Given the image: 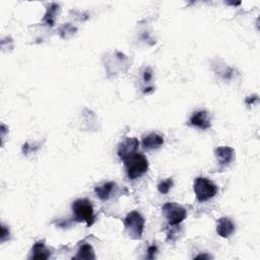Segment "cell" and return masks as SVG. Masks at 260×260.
<instances>
[{
    "label": "cell",
    "mask_w": 260,
    "mask_h": 260,
    "mask_svg": "<svg viewBox=\"0 0 260 260\" xmlns=\"http://www.w3.org/2000/svg\"><path fill=\"white\" fill-rule=\"evenodd\" d=\"M127 176L130 180H135L143 176L149 170V161L140 153H134L123 160Z\"/></svg>",
    "instance_id": "obj_1"
},
{
    "label": "cell",
    "mask_w": 260,
    "mask_h": 260,
    "mask_svg": "<svg viewBox=\"0 0 260 260\" xmlns=\"http://www.w3.org/2000/svg\"><path fill=\"white\" fill-rule=\"evenodd\" d=\"M73 218L76 222H86L87 227L95 223L94 208L88 199H77L72 203Z\"/></svg>",
    "instance_id": "obj_2"
},
{
    "label": "cell",
    "mask_w": 260,
    "mask_h": 260,
    "mask_svg": "<svg viewBox=\"0 0 260 260\" xmlns=\"http://www.w3.org/2000/svg\"><path fill=\"white\" fill-rule=\"evenodd\" d=\"M193 190L197 200L205 202L218 193V186L208 178L198 177L194 181Z\"/></svg>",
    "instance_id": "obj_3"
},
{
    "label": "cell",
    "mask_w": 260,
    "mask_h": 260,
    "mask_svg": "<svg viewBox=\"0 0 260 260\" xmlns=\"http://www.w3.org/2000/svg\"><path fill=\"white\" fill-rule=\"evenodd\" d=\"M145 221L141 214L133 210L127 214V217L124 220V225L129 235V237L133 239H140L142 237L143 228H144Z\"/></svg>",
    "instance_id": "obj_4"
},
{
    "label": "cell",
    "mask_w": 260,
    "mask_h": 260,
    "mask_svg": "<svg viewBox=\"0 0 260 260\" xmlns=\"http://www.w3.org/2000/svg\"><path fill=\"white\" fill-rule=\"evenodd\" d=\"M163 214L169 225H177L182 223L187 217V210L176 202H167L162 208Z\"/></svg>",
    "instance_id": "obj_5"
},
{
    "label": "cell",
    "mask_w": 260,
    "mask_h": 260,
    "mask_svg": "<svg viewBox=\"0 0 260 260\" xmlns=\"http://www.w3.org/2000/svg\"><path fill=\"white\" fill-rule=\"evenodd\" d=\"M139 146V141L135 138H128L119 144L118 148V156L123 161L128 156L137 153Z\"/></svg>",
    "instance_id": "obj_6"
},
{
    "label": "cell",
    "mask_w": 260,
    "mask_h": 260,
    "mask_svg": "<svg viewBox=\"0 0 260 260\" xmlns=\"http://www.w3.org/2000/svg\"><path fill=\"white\" fill-rule=\"evenodd\" d=\"M189 122L192 126H195V127L202 129V130L208 129L211 126L210 118H209V115L207 111L194 112L193 115L191 116Z\"/></svg>",
    "instance_id": "obj_7"
},
{
    "label": "cell",
    "mask_w": 260,
    "mask_h": 260,
    "mask_svg": "<svg viewBox=\"0 0 260 260\" xmlns=\"http://www.w3.org/2000/svg\"><path fill=\"white\" fill-rule=\"evenodd\" d=\"M214 155H216L218 163L221 167H227L234 160L235 151L230 146H222V148L216 150Z\"/></svg>",
    "instance_id": "obj_8"
},
{
    "label": "cell",
    "mask_w": 260,
    "mask_h": 260,
    "mask_svg": "<svg viewBox=\"0 0 260 260\" xmlns=\"http://www.w3.org/2000/svg\"><path fill=\"white\" fill-rule=\"evenodd\" d=\"M51 252L44 244V241H38L32 248V252L30 259H37V260H46L50 258Z\"/></svg>",
    "instance_id": "obj_9"
},
{
    "label": "cell",
    "mask_w": 260,
    "mask_h": 260,
    "mask_svg": "<svg viewBox=\"0 0 260 260\" xmlns=\"http://www.w3.org/2000/svg\"><path fill=\"white\" fill-rule=\"evenodd\" d=\"M235 231V225L233 221L229 218H221L218 221L217 233L223 237V238H228Z\"/></svg>",
    "instance_id": "obj_10"
},
{
    "label": "cell",
    "mask_w": 260,
    "mask_h": 260,
    "mask_svg": "<svg viewBox=\"0 0 260 260\" xmlns=\"http://www.w3.org/2000/svg\"><path fill=\"white\" fill-rule=\"evenodd\" d=\"M163 144H164V139L161 135L156 133H151L149 135H146V137H144L142 139V148L148 151L159 149Z\"/></svg>",
    "instance_id": "obj_11"
},
{
    "label": "cell",
    "mask_w": 260,
    "mask_h": 260,
    "mask_svg": "<svg viewBox=\"0 0 260 260\" xmlns=\"http://www.w3.org/2000/svg\"><path fill=\"white\" fill-rule=\"evenodd\" d=\"M116 190V183L114 182H106L102 185H99L95 188L96 195L103 201L109 200L113 193H114Z\"/></svg>",
    "instance_id": "obj_12"
},
{
    "label": "cell",
    "mask_w": 260,
    "mask_h": 260,
    "mask_svg": "<svg viewBox=\"0 0 260 260\" xmlns=\"http://www.w3.org/2000/svg\"><path fill=\"white\" fill-rule=\"evenodd\" d=\"M74 259H87V260L96 259V255H95L93 247L89 244L82 245L80 247V249H78L77 254L74 257Z\"/></svg>",
    "instance_id": "obj_13"
},
{
    "label": "cell",
    "mask_w": 260,
    "mask_h": 260,
    "mask_svg": "<svg viewBox=\"0 0 260 260\" xmlns=\"http://www.w3.org/2000/svg\"><path fill=\"white\" fill-rule=\"evenodd\" d=\"M58 8V5L57 4H51L50 7H48V11L46 16H45L44 17V21H46L48 25L50 26H53L54 24V20H55V14H56V10H57Z\"/></svg>",
    "instance_id": "obj_14"
},
{
    "label": "cell",
    "mask_w": 260,
    "mask_h": 260,
    "mask_svg": "<svg viewBox=\"0 0 260 260\" xmlns=\"http://www.w3.org/2000/svg\"><path fill=\"white\" fill-rule=\"evenodd\" d=\"M173 184H174L173 180L171 178H169L157 185V190H159L160 193H162V194H167V193H169V191H170L171 188L173 187Z\"/></svg>",
    "instance_id": "obj_15"
},
{
    "label": "cell",
    "mask_w": 260,
    "mask_h": 260,
    "mask_svg": "<svg viewBox=\"0 0 260 260\" xmlns=\"http://www.w3.org/2000/svg\"><path fill=\"white\" fill-rule=\"evenodd\" d=\"M157 252V247L156 245L150 246L148 249V255H146V258L149 259H154L156 257V253Z\"/></svg>",
    "instance_id": "obj_16"
},
{
    "label": "cell",
    "mask_w": 260,
    "mask_h": 260,
    "mask_svg": "<svg viewBox=\"0 0 260 260\" xmlns=\"http://www.w3.org/2000/svg\"><path fill=\"white\" fill-rule=\"evenodd\" d=\"M152 77H153V74H152V71L150 69L148 70H145L144 74H143V80L145 83H149L151 80H152Z\"/></svg>",
    "instance_id": "obj_17"
},
{
    "label": "cell",
    "mask_w": 260,
    "mask_h": 260,
    "mask_svg": "<svg viewBox=\"0 0 260 260\" xmlns=\"http://www.w3.org/2000/svg\"><path fill=\"white\" fill-rule=\"evenodd\" d=\"M196 258H208V256H206V255H199V256H197Z\"/></svg>",
    "instance_id": "obj_18"
}]
</instances>
